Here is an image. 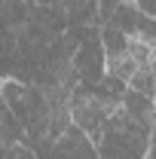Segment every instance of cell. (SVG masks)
Returning a JSON list of instances; mask_svg holds the SVG:
<instances>
[{"instance_id":"cell-13","label":"cell","mask_w":156,"mask_h":159,"mask_svg":"<svg viewBox=\"0 0 156 159\" xmlns=\"http://www.w3.org/2000/svg\"><path fill=\"white\" fill-rule=\"evenodd\" d=\"M126 3H135V0H126Z\"/></svg>"},{"instance_id":"cell-1","label":"cell","mask_w":156,"mask_h":159,"mask_svg":"<svg viewBox=\"0 0 156 159\" xmlns=\"http://www.w3.org/2000/svg\"><path fill=\"white\" fill-rule=\"evenodd\" d=\"M0 98L9 104L12 116L19 119L21 132H25V144L40 159L49 147V122H52V104L46 98V92L34 83L3 80L0 83Z\"/></svg>"},{"instance_id":"cell-9","label":"cell","mask_w":156,"mask_h":159,"mask_svg":"<svg viewBox=\"0 0 156 159\" xmlns=\"http://www.w3.org/2000/svg\"><path fill=\"white\" fill-rule=\"evenodd\" d=\"M0 159H37L28 144H0Z\"/></svg>"},{"instance_id":"cell-5","label":"cell","mask_w":156,"mask_h":159,"mask_svg":"<svg viewBox=\"0 0 156 159\" xmlns=\"http://www.w3.org/2000/svg\"><path fill=\"white\" fill-rule=\"evenodd\" d=\"M61 16L67 28H89L98 25L95 16V0H61Z\"/></svg>"},{"instance_id":"cell-7","label":"cell","mask_w":156,"mask_h":159,"mask_svg":"<svg viewBox=\"0 0 156 159\" xmlns=\"http://www.w3.org/2000/svg\"><path fill=\"white\" fill-rule=\"evenodd\" d=\"M126 86L132 89V92H138V95H144V98H156V70L153 67H138L132 77L126 80Z\"/></svg>"},{"instance_id":"cell-4","label":"cell","mask_w":156,"mask_h":159,"mask_svg":"<svg viewBox=\"0 0 156 159\" xmlns=\"http://www.w3.org/2000/svg\"><path fill=\"white\" fill-rule=\"evenodd\" d=\"M40 159H98V150H95V144L71 122L58 138H52V144L46 147V153Z\"/></svg>"},{"instance_id":"cell-10","label":"cell","mask_w":156,"mask_h":159,"mask_svg":"<svg viewBox=\"0 0 156 159\" xmlns=\"http://www.w3.org/2000/svg\"><path fill=\"white\" fill-rule=\"evenodd\" d=\"M122 3H126V0H95V16H98V25H104V21L110 19V16L117 12Z\"/></svg>"},{"instance_id":"cell-2","label":"cell","mask_w":156,"mask_h":159,"mask_svg":"<svg viewBox=\"0 0 156 159\" xmlns=\"http://www.w3.org/2000/svg\"><path fill=\"white\" fill-rule=\"evenodd\" d=\"M150 129H153V119H138L117 104V110L107 116L101 138L95 144L98 159H144L150 144Z\"/></svg>"},{"instance_id":"cell-6","label":"cell","mask_w":156,"mask_h":159,"mask_svg":"<svg viewBox=\"0 0 156 159\" xmlns=\"http://www.w3.org/2000/svg\"><path fill=\"white\" fill-rule=\"evenodd\" d=\"M0 144H25V132L3 98H0Z\"/></svg>"},{"instance_id":"cell-14","label":"cell","mask_w":156,"mask_h":159,"mask_svg":"<svg viewBox=\"0 0 156 159\" xmlns=\"http://www.w3.org/2000/svg\"><path fill=\"white\" fill-rule=\"evenodd\" d=\"M153 107H156V98H153Z\"/></svg>"},{"instance_id":"cell-3","label":"cell","mask_w":156,"mask_h":159,"mask_svg":"<svg viewBox=\"0 0 156 159\" xmlns=\"http://www.w3.org/2000/svg\"><path fill=\"white\" fill-rule=\"evenodd\" d=\"M71 77L74 83H83V86H95L104 77V46H101L98 25L80 28V43L71 61Z\"/></svg>"},{"instance_id":"cell-11","label":"cell","mask_w":156,"mask_h":159,"mask_svg":"<svg viewBox=\"0 0 156 159\" xmlns=\"http://www.w3.org/2000/svg\"><path fill=\"white\" fill-rule=\"evenodd\" d=\"M135 9L144 16H153L156 19V0H135Z\"/></svg>"},{"instance_id":"cell-12","label":"cell","mask_w":156,"mask_h":159,"mask_svg":"<svg viewBox=\"0 0 156 159\" xmlns=\"http://www.w3.org/2000/svg\"><path fill=\"white\" fill-rule=\"evenodd\" d=\"M144 159H156V119H153V129H150V144H147Z\"/></svg>"},{"instance_id":"cell-8","label":"cell","mask_w":156,"mask_h":159,"mask_svg":"<svg viewBox=\"0 0 156 159\" xmlns=\"http://www.w3.org/2000/svg\"><path fill=\"white\" fill-rule=\"evenodd\" d=\"M135 40H141L150 49L156 46V19L153 16H144V12L135 16Z\"/></svg>"}]
</instances>
